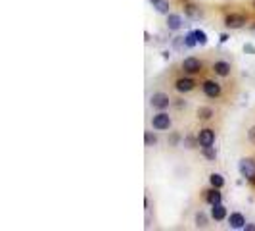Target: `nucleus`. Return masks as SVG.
Listing matches in <instances>:
<instances>
[{
  "label": "nucleus",
  "instance_id": "1",
  "mask_svg": "<svg viewBox=\"0 0 255 231\" xmlns=\"http://www.w3.org/2000/svg\"><path fill=\"white\" fill-rule=\"evenodd\" d=\"M238 171H240V175H242L246 181L255 183V160L254 158H242V160L238 162Z\"/></svg>",
  "mask_w": 255,
  "mask_h": 231
},
{
  "label": "nucleus",
  "instance_id": "2",
  "mask_svg": "<svg viewBox=\"0 0 255 231\" xmlns=\"http://www.w3.org/2000/svg\"><path fill=\"white\" fill-rule=\"evenodd\" d=\"M171 124H173V122H171V116H169L167 112H163V110L152 118V127H154L156 131H167V129L171 127Z\"/></svg>",
  "mask_w": 255,
  "mask_h": 231
},
{
  "label": "nucleus",
  "instance_id": "3",
  "mask_svg": "<svg viewBox=\"0 0 255 231\" xmlns=\"http://www.w3.org/2000/svg\"><path fill=\"white\" fill-rule=\"evenodd\" d=\"M201 89H203V95L209 97V99H219L221 93H223L221 83H217V81H213V79H205L203 85H201Z\"/></svg>",
  "mask_w": 255,
  "mask_h": 231
},
{
  "label": "nucleus",
  "instance_id": "4",
  "mask_svg": "<svg viewBox=\"0 0 255 231\" xmlns=\"http://www.w3.org/2000/svg\"><path fill=\"white\" fill-rule=\"evenodd\" d=\"M248 23V18L244 16V14H228L226 18H224V25L228 27V29H240V27H244Z\"/></svg>",
  "mask_w": 255,
  "mask_h": 231
},
{
  "label": "nucleus",
  "instance_id": "5",
  "mask_svg": "<svg viewBox=\"0 0 255 231\" xmlns=\"http://www.w3.org/2000/svg\"><path fill=\"white\" fill-rule=\"evenodd\" d=\"M201 67H203L201 60H198V58H194V56H188V58L182 60V69H184V73H188V75L200 73Z\"/></svg>",
  "mask_w": 255,
  "mask_h": 231
},
{
  "label": "nucleus",
  "instance_id": "6",
  "mask_svg": "<svg viewBox=\"0 0 255 231\" xmlns=\"http://www.w3.org/2000/svg\"><path fill=\"white\" fill-rule=\"evenodd\" d=\"M215 131L213 129H209V127H205V129H201V131L198 133V145L200 147H213L215 145Z\"/></svg>",
  "mask_w": 255,
  "mask_h": 231
},
{
  "label": "nucleus",
  "instance_id": "7",
  "mask_svg": "<svg viewBox=\"0 0 255 231\" xmlns=\"http://www.w3.org/2000/svg\"><path fill=\"white\" fill-rule=\"evenodd\" d=\"M150 104H152L154 108H158V110H167V108L171 106V99H169V95H165V93H154L152 99H150Z\"/></svg>",
  "mask_w": 255,
  "mask_h": 231
},
{
  "label": "nucleus",
  "instance_id": "8",
  "mask_svg": "<svg viewBox=\"0 0 255 231\" xmlns=\"http://www.w3.org/2000/svg\"><path fill=\"white\" fill-rule=\"evenodd\" d=\"M194 87H196V81L190 77H179L175 81V89L179 93H190V91H194Z\"/></svg>",
  "mask_w": 255,
  "mask_h": 231
},
{
  "label": "nucleus",
  "instance_id": "9",
  "mask_svg": "<svg viewBox=\"0 0 255 231\" xmlns=\"http://www.w3.org/2000/svg\"><path fill=\"white\" fill-rule=\"evenodd\" d=\"M182 27V16L181 14H167V29L169 31H179Z\"/></svg>",
  "mask_w": 255,
  "mask_h": 231
},
{
  "label": "nucleus",
  "instance_id": "10",
  "mask_svg": "<svg viewBox=\"0 0 255 231\" xmlns=\"http://www.w3.org/2000/svg\"><path fill=\"white\" fill-rule=\"evenodd\" d=\"M228 224H230L232 230H244L246 228V218H244V214L234 212V214L228 216Z\"/></svg>",
  "mask_w": 255,
  "mask_h": 231
},
{
  "label": "nucleus",
  "instance_id": "11",
  "mask_svg": "<svg viewBox=\"0 0 255 231\" xmlns=\"http://www.w3.org/2000/svg\"><path fill=\"white\" fill-rule=\"evenodd\" d=\"M213 71H215V75H219V77H228V75H230V64L224 62V60H219V62L213 64Z\"/></svg>",
  "mask_w": 255,
  "mask_h": 231
},
{
  "label": "nucleus",
  "instance_id": "12",
  "mask_svg": "<svg viewBox=\"0 0 255 231\" xmlns=\"http://www.w3.org/2000/svg\"><path fill=\"white\" fill-rule=\"evenodd\" d=\"M226 216H228V214H226V208H224L223 204H213V206H211V218H213L215 222H223Z\"/></svg>",
  "mask_w": 255,
  "mask_h": 231
},
{
  "label": "nucleus",
  "instance_id": "13",
  "mask_svg": "<svg viewBox=\"0 0 255 231\" xmlns=\"http://www.w3.org/2000/svg\"><path fill=\"white\" fill-rule=\"evenodd\" d=\"M205 200L213 206V204H221V200H223V197H221V189H217V187H213L211 191H207L205 193Z\"/></svg>",
  "mask_w": 255,
  "mask_h": 231
},
{
  "label": "nucleus",
  "instance_id": "14",
  "mask_svg": "<svg viewBox=\"0 0 255 231\" xmlns=\"http://www.w3.org/2000/svg\"><path fill=\"white\" fill-rule=\"evenodd\" d=\"M150 2H152L154 10H156L158 14H163V16L169 14V0H150Z\"/></svg>",
  "mask_w": 255,
  "mask_h": 231
},
{
  "label": "nucleus",
  "instance_id": "15",
  "mask_svg": "<svg viewBox=\"0 0 255 231\" xmlns=\"http://www.w3.org/2000/svg\"><path fill=\"white\" fill-rule=\"evenodd\" d=\"M209 183H211V187L223 189L224 187V177L221 175V173H211V175H209Z\"/></svg>",
  "mask_w": 255,
  "mask_h": 231
},
{
  "label": "nucleus",
  "instance_id": "16",
  "mask_svg": "<svg viewBox=\"0 0 255 231\" xmlns=\"http://www.w3.org/2000/svg\"><path fill=\"white\" fill-rule=\"evenodd\" d=\"M213 108H209V106H201V108H198V118L200 120H211L213 118Z\"/></svg>",
  "mask_w": 255,
  "mask_h": 231
},
{
  "label": "nucleus",
  "instance_id": "17",
  "mask_svg": "<svg viewBox=\"0 0 255 231\" xmlns=\"http://www.w3.org/2000/svg\"><path fill=\"white\" fill-rule=\"evenodd\" d=\"M184 12H186V16H190L194 20L201 16V10H200L198 6H194V4H186V6H184Z\"/></svg>",
  "mask_w": 255,
  "mask_h": 231
},
{
  "label": "nucleus",
  "instance_id": "18",
  "mask_svg": "<svg viewBox=\"0 0 255 231\" xmlns=\"http://www.w3.org/2000/svg\"><path fill=\"white\" fill-rule=\"evenodd\" d=\"M201 154L207 158V160H215L217 158V150H215V147H201Z\"/></svg>",
  "mask_w": 255,
  "mask_h": 231
},
{
  "label": "nucleus",
  "instance_id": "19",
  "mask_svg": "<svg viewBox=\"0 0 255 231\" xmlns=\"http://www.w3.org/2000/svg\"><path fill=\"white\" fill-rule=\"evenodd\" d=\"M184 42H186V48H194V46H198V39H196L194 31H190V33L184 37Z\"/></svg>",
  "mask_w": 255,
  "mask_h": 231
},
{
  "label": "nucleus",
  "instance_id": "20",
  "mask_svg": "<svg viewBox=\"0 0 255 231\" xmlns=\"http://www.w3.org/2000/svg\"><path fill=\"white\" fill-rule=\"evenodd\" d=\"M196 226H198V228H205V226H207V216H205L203 212H198V214H196Z\"/></svg>",
  "mask_w": 255,
  "mask_h": 231
},
{
  "label": "nucleus",
  "instance_id": "21",
  "mask_svg": "<svg viewBox=\"0 0 255 231\" xmlns=\"http://www.w3.org/2000/svg\"><path fill=\"white\" fill-rule=\"evenodd\" d=\"M194 35H196V39H198V44H207V35H205V31H201V29H196L194 31Z\"/></svg>",
  "mask_w": 255,
  "mask_h": 231
},
{
  "label": "nucleus",
  "instance_id": "22",
  "mask_svg": "<svg viewBox=\"0 0 255 231\" xmlns=\"http://www.w3.org/2000/svg\"><path fill=\"white\" fill-rule=\"evenodd\" d=\"M144 143H146V147H154V145L158 143V137L152 135L150 131H146V135H144Z\"/></svg>",
  "mask_w": 255,
  "mask_h": 231
},
{
  "label": "nucleus",
  "instance_id": "23",
  "mask_svg": "<svg viewBox=\"0 0 255 231\" xmlns=\"http://www.w3.org/2000/svg\"><path fill=\"white\" fill-rule=\"evenodd\" d=\"M248 139H250V141H252V143L255 145V126L252 127V129H250V131H248Z\"/></svg>",
  "mask_w": 255,
  "mask_h": 231
},
{
  "label": "nucleus",
  "instance_id": "24",
  "mask_svg": "<svg viewBox=\"0 0 255 231\" xmlns=\"http://www.w3.org/2000/svg\"><path fill=\"white\" fill-rule=\"evenodd\" d=\"M244 50L250 52V54H255V46L254 44H244Z\"/></svg>",
  "mask_w": 255,
  "mask_h": 231
},
{
  "label": "nucleus",
  "instance_id": "25",
  "mask_svg": "<svg viewBox=\"0 0 255 231\" xmlns=\"http://www.w3.org/2000/svg\"><path fill=\"white\" fill-rule=\"evenodd\" d=\"M246 231H255V224H246V228H244Z\"/></svg>",
  "mask_w": 255,
  "mask_h": 231
},
{
  "label": "nucleus",
  "instance_id": "26",
  "mask_svg": "<svg viewBox=\"0 0 255 231\" xmlns=\"http://www.w3.org/2000/svg\"><path fill=\"white\" fill-rule=\"evenodd\" d=\"M219 41H221V42H226V41H228V35H221V39H219Z\"/></svg>",
  "mask_w": 255,
  "mask_h": 231
},
{
  "label": "nucleus",
  "instance_id": "27",
  "mask_svg": "<svg viewBox=\"0 0 255 231\" xmlns=\"http://www.w3.org/2000/svg\"><path fill=\"white\" fill-rule=\"evenodd\" d=\"M177 141H179V135H173V139H171V143H173V145H177Z\"/></svg>",
  "mask_w": 255,
  "mask_h": 231
},
{
  "label": "nucleus",
  "instance_id": "28",
  "mask_svg": "<svg viewBox=\"0 0 255 231\" xmlns=\"http://www.w3.org/2000/svg\"><path fill=\"white\" fill-rule=\"evenodd\" d=\"M254 8H255V0H254Z\"/></svg>",
  "mask_w": 255,
  "mask_h": 231
},
{
  "label": "nucleus",
  "instance_id": "29",
  "mask_svg": "<svg viewBox=\"0 0 255 231\" xmlns=\"http://www.w3.org/2000/svg\"><path fill=\"white\" fill-rule=\"evenodd\" d=\"M252 27H254V29H255V25H252Z\"/></svg>",
  "mask_w": 255,
  "mask_h": 231
}]
</instances>
